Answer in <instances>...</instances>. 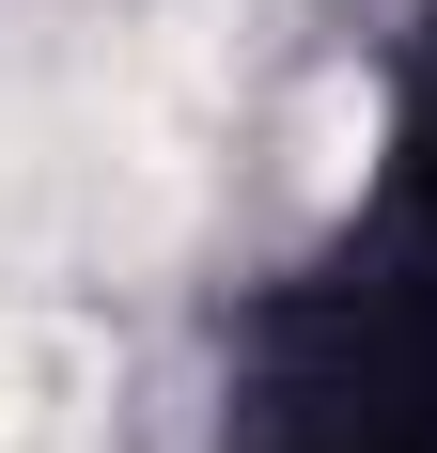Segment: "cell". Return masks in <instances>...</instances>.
Segmentation results:
<instances>
[{"label":"cell","mask_w":437,"mask_h":453,"mask_svg":"<svg viewBox=\"0 0 437 453\" xmlns=\"http://www.w3.org/2000/svg\"><path fill=\"white\" fill-rule=\"evenodd\" d=\"M110 438V344L0 297V453H94Z\"/></svg>","instance_id":"7a4b0ae2"},{"label":"cell","mask_w":437,"mask_h":453,"mask_svg":"<svg viewBox=\"0 0 437 453\" xmlns=\"http://www.w3.org/2000/svg\"><path fill=\"white\" fill-rule=\"evenodd\" d=\"M218 0H16L0 16V234L63 266L172 250L218 188Z\"/></svg>","instance_id":"6da1fadb"}]
</instances>
